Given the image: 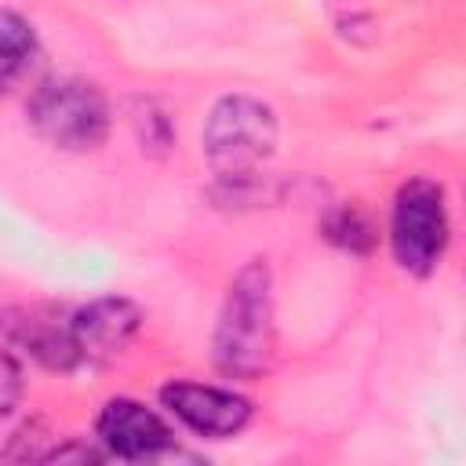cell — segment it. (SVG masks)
I'll list each match as a JSON object with an SVG mask.
<instances>
[{
    "instance_id": "1",
    "label": "cell",
    "mask_w": 466,
    "mask_h": 466,
    "mask_svg": "<svg viewBox=\"0 0 466 466\" xmlns=\"http://www.w3.org/2000/svg\"><path fill=\"white\" fill-rule=\"evenodd\" d=\"M211 360L226 379L251 382L273 360V269L266 258H251L226 288Z\"/></svg>"
},
{
    "instance_id": "2",
    "label": "cell",
    "mask_w": 466,
    "mask_h": 466,
    "mask_svg": "<svg viewBox=\"0 0 466 466\" xmlns=\"http://www.w3.org/2000/svg\"><path fill=\"white\" fill-rule=\"evenodd\" d=\"M200 149L208 167L226 186H248L277 153V113L269 102L233 91L222 95L204 120Z\"/></svg>"
},
{
    "instance_id": "3",
    "label": "cell",
    "mask_w": 466,
    "mask_h": 466,
    "mask_svg": "<svg viewBox=\"0 0 466 466\" xmlns=\"http://www.w3.org/2000/svg\"><path fill=\"white\" fill-rule=\"evenodd\" d=\"M33 131L66 153L98 149L109 135V102L102 87L80 76H51L29 95Z\"/></svg>"
},
{
    "instance_id": "4",
    "label": "cell",
    "mask_w": 466,
    "mask_h": 466,
    "mask_svg": "<svg viewBox=\"0 0 466 466\" xmlns=\"http://www.w3.org/2000/svg\"><path fill=\"white\" fill-rule=\"evenodd\" d=\"M451 240L444 186L433 178H408L390 211V251L393 262L411 277H430Z\"/></svg>"
},
{
    "instance_id": "5",
    "label": "cell",
    "mask_w": 466,
    "mask_h": 466,
    "mask_svg": "<svg viewBox=\"0 0 466 466\" xmlns=\"http://www.w3.org/2000/svg\"><path fill=\"white\" fill-rule=\"evenodd\" d=\"M164 411L208 441L237 437L251 422V400L229 386L193 382V379H171L160 386Z\"/></svg>"
},
{
    "instance_id": "6",
    "label": "cell",
    "mask_w": 466,
    "mask_h": 466,
    "mask_svg": "<svg viewBox=\"0 0 466 466\" xmlns=\"http://www.w3.org/2000/svg\"><path fill=\"white\" fill-rule=\"evenodd\" d=\"M95 441L102 444L106 459H124V462H146L160 459L175 448V430L167 419L135 400V397H113L102 404L95 419Z\"/></svg>"
},
{
    "instance_id": "7",
    "label": "cell",
    "mask_w": 466,
    "mask_h": 466,
    "mask_svg": "<svg viewBox=\"0 0 466 466\" xmlns=\"http://www.w3.org/2000/svg\"><path fill=\"white\" fill-rule=\"evenodd\" d=\"M142 328V306L124 295H102L87 306H80L69 317V331L80 353V364H102L127 350V342Z\"/></svg>"
},
{
    "instance_id": "8",
    "label": "cell",
    "mask_w": 466,
    "mask_h": 466,
    "mask_svg": "<svg viewBox=\"0 0 466 466\" xmlns=\"http://www.w3.org/2000/svg\"><path fill=\"white\" fill-rule=\"evenodd\" d=\"M7 342L22 353H29L36 364L51 368V371H73L80 364L69 320H55V317H36V313H15V320H4Z\"/></svg>"
},
{
    "instance_id": "9",
    "label": "cell",
    "mask_w": 466,
    "mask_h": 466,
    "mask_svg": "<svg viewBox=\"0 0 466 466\" xmlns=\"http://www.w3.org/2000/svg\"><path fill=\"white\" fill-rule=\"evenodd\" d=\"M36 51L40 44H36L33 22L15 7H0V91H7L11 80L29 69Z\"/></svg>"
},
{
    "instance_id": "10",
    "label": "cell",
    "mask_w": 466,
    "mask_h": 466,
    "mask_svg": "<svg viewBox=\"0 0 466 466\" xmlns=\"http://www.w3.org/2000/svg\"><path fill=\"white\" fill-rule=\"evenodd\" d=\"M324 237H328L335 248L350 251V255H368V251L375 248V226H371V218H368L360 208H353V204H342V208L328 211V218H324Z\"/></svg>"
},
{
    "instance_id": "11",
    "label": "cell",
    "mask_w": 466,
    "mask_h": 466,
    "mask_svg": "<svg viewBox=\"0 0 466 466\" xmlns=\"http://www.w3.org/2000/svg\"><path fill=\"white\" fill-rule=\"evenodd\" d=\"M22 390H25V379H22V364L11 350L0 346V419L11 415L22 400Z\"/></svg>"
}]
</instances>
